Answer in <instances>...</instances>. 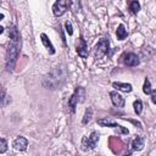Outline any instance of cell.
<instances>
[{
  "label": "cell",
  "mask_w": 156,
  "mask_h": 156,
  "mask_svg": "<svg viewBox=\"0 0 156 156\" xmlns=\"http://www.w3.org/2000/svg\"><path fill=\"white\" fill-rule=\"evenodd\" d=\"M20 48H21V39L13 40L10 39V44L7 46V54H6V69L9 72H12L20 54Z\"/></svg>",
  "instance_id": "6da1fadb"
},
{
  "label": "cell",
  "mask_w": 156,
  "mask_h": 156,
  "mask_svg": "<svg viewBox=\"0 0 156 156\" xmlns=\"http://www.w3.org/2000/svg\"><path fill=\"white\" fill-rule=\"evenodd\" d=\"M65 79H66V71L61 67H56L49 76H46V78L44 79V85L51 89H56L65 82Z\"/></svg>",
  "instance_id": "7a4b0ae2"
},
{
  "label": "cell",
  "mask_w": 156,
  "mask_h": 156,
  "mask_svg": "<svg viewBox=\"0 0 156 156\" xmlns=\"http://www.w3.org/2000/svg\"><path fill=\"white\" fill-rule=\"evenodd\" d=\"M84 98H85V90H84V88H82V87L76 88L74 93L72 94V96L68 100V107L71 108L72 112H74L76 106H77L78 102H83L84 101Z\"/></svg>",
  "instance_id": "3957f363"
},
{
  "label": "cell",
  "mask_w": 156,
  "mask_h": 156,
  "mask_svg": "<svg viewBox=\"0 0 156 156\" xmlns=\"http://www.w3.org/2000/svg\"><path fill=\"white\" fill-rule=\"evenodd\" d=\"M110 50V40L108 38H102L98 41V44L95 45L94 49V56L95 58H101L102 56H105Z\"/></svg>",
  "instance_id": "277c9868"
},
{
  "label": "cell",
  "mask_w": 156,
  "mask_h": 156,
  "mask_svg": "<svg viewBox=\"0 0 156 156\" xmlns=\"http://www.w3.org/2000/svg\"><path fill=\"white\" fill-rule=\"evenodd\" d=\"M98 141H99V133L98 132H93L90 134V136L83 138V140H82V149L84 151L91 150V149H94L96 146Z\"/></svg>",
  "instance_id": "5b68a950"
},
{
  "label": "cell",
  "mask_w": 156,
  "mask_h": 156,
  "mask_svg": "<svg viewBox=\"0 0 156 156\" xmlns=\"http://www.w3.org/2000/svg\"><path fill=\"white\" fill-rule=\"evenodd\" d=\"M121 61H122L123 65L129 66V67H135V66H138L140 63L139 57L135 54H133V52H126V54H123L122 57H121Z\"/></svg>",
  "instance_id": "8992f818"
},
{
  "label": "cell",
  "mask_w": 156,
  "mask_h": 156,
  "mask_svg": "<svg viewBox=\"0 0 156 156\" xmlns=\"http://www.w3.org/2000/svg\"><path fill=\"white\" fill-rule=\"evenodd\" d=\"M67 10V0H56L52 5V12L55 16H62Z\"/></svg>",
  "instance_id": "52a82bcc"
},
{
  "label": "cell",
  "mask_w": 156,
  "mask_h": 156,
  "mask_svg": "<svg viewBox=\"0 0 156 156\" xmlns=\"http://www.w3.org/2000/svg\"><path fill=\"white\" fill-rule=\"evenodd\" d=\"M110 96H111V101H112V104L116 106V107H123L124 106V98L121 95V94H118L117 91H111L110 93Z\"/></svg>",
  "instance_id": "ba28073f"
},
{
  "label": "cell",
  "mask_w": 156,
  "mask_h": 156,
  "mask_svg": "<svg viewBox=\"0 0 156 156\" xmlns=\"http://www.w3.org/2000/svg\"><path fill=\"white\" fill-rule=\"evenodd\" d=\"M27 145H28V140L24 138V136H17L15 140H13V147L16 150H20V151H23L27 149Z\"/></svg>",
  "instance_id": "9c48e42d"
},
{
  "label": "cell",
  "mask_w": 156,
  "mask_h": 156,
  "mask_svg": "<svg viewBox=\"0 0 156 156\" xmlns=\"http://www.w3.org/2000/svg\"><path fill=\"white\" fill-rule=\"evenodd\" d=\"M77 52L82 58H87L88 57V46H87V43H85V40L83 38H80L79 44L77 45Z\"/></svg>",
  "instance_id": "30bf717a"
},
{
  "label": "cell",
  "mask_w": 156,
  "mask_h": 156,
  "mask_svg": "<svg viewBox=\"0 0 156 156\" xmlns=\"http://www.w3.org/2000/svg\"><path fill=\"white\" fill-rule=\"evenodd\" d=\"M113 88H116L117 90L124 91V93H129L132 91V85L128 83H121V82H113Z\"/></svg>",
  "instance_id": "8fae6325"
},
{
  "label": "cell",
  "mask_w": 156,
  "mask_h": 156,
  "mask_svg": "<svg viewBox=\"0 0 156 156\" xmlns=\"http://www.w3.org/2000/svg\"><path fill=\"white\" fill-rule=\"evenodd\" d=\"M40 38H41V43L44 44V46L48 49V51H49V54H55V49H54V46H52V44H51V41L49 40V38L46 37V34H41L40 35Z\"/></svg>",
  "instance_id": "7c38bea8"
},
{
  "label": "cell",
  "mask_w": 156,
  "mask_h": 156,
  "mask_svg": "<svg viewBox=\"0 0 156 156\" xmlns=\"http://www.w3.org/2000/svg\"><path fill=\"white\" fill-rule=\"evenodd\" d=\"M143 147H144V138L143 136H136L134 139V141L132 143V149L136 150V151H140V150H143Z\"/></svg>",
  "instance_id": "4fadbf2b"
},
{
  "label": "cell",
  "mask_w": 156,
  "mask_h": 156,
  "mask_svg": "<svg viewBox=\"0 0 156 156\" xmlns=\"http://www.w3.org/2000/svg\"><path fill=\"white\" fill-rule=\"evenodd\" d=\"M9 37H10V39H13V40L21 39V34H20L18 29H17L13 24L9 26Z\"/></svg>",
  "instance_id": "5bb4252c"
},
{
  "label": "cell",
  "mask_w": 156,
  "mask_h": 156,
  "mask_svg": "<svg viewBox=\"0 0 156 156\" xmlns=\"http://www.w3.org/2000/svg\"><path fill=\"white\" fill-rule=\"evenodd\" d=\"M98 123L100 124V126H104V127H112V128H117L119 124H117V123H115V122H112L111 119H107V118H100V119H98Z\"/></svg>",
  "instance_id": "9a60e30c"
},
{
  "label": "cell",
  "mask_w": 156,
  "mask_h": 156,
  "mask_svg": "<svg viewBox=\"0 0 156 156\" xmlns=\"http://www.w3.org/2000/svg\"><path fill=\"white\" fill-rule=\"evenodd\" d=\"M116 35H117V39H119V40H123V39L127 37V29L124 28L123 24H119V26L117 27Z\"/></svg>",
  "instance_id": "2e32d148"
},
{
  "label": "cell",
  "mask_w": 156,
  "mask_h": 156,
  "mask_svg": "<svg viewBox=\"0 0 156 156\" xmlns=\"http://www.w3.org/2000/svg\"><path fill=\"white\" fill-rule=\"evenodd\" d=\"M129 10H130V12L132 13H138L139 12V10H140V4H139V1L138 0H130V2H129Z\"/></svg>",
  "instance_id": "e0dca14e"
},
{
  "label": "cell",
  "mask_w": 156,
  "mask_h": 156,
  "mask_svg": "<svg viewBox=\"0 0 156 156\" xmlns=\"http://www.w3.org/2000/svg\"><path fill=\"white\" fill-rule=\"evenodd\" d=\"M91 116H93V108L91 107H88L85 110V113H84V117H83V124H87L91 121Z\"/></svg>",
  "instance_id": "ac0fdd59"
},
{
  "label": "cell",
  "mask_w": 156,
  "mask_h": 156,
  "mask_svg": "<svg viewBox=\"0 0 156 156\" xmlns=\"http://www.w3.org/2000/svg\"><path fill=\"white\" fill-rule=\"evenodd\" d=\"M133 106H134V111H135V113L136 115H140L141 113V111H143V102H141V100H135L134 101V104H133Z\"/></svg>",
  "instance_id": "d6986e66"
},
{
  "label": "cell",
  "mask_w": 156,
  "mask_h": 156,
  "mask_svg": "<svg viewBox=\"0 0 156 156\" xmlns=\"http://www.w3.org/2000/svg\"><path fill=\"white\" fill-rule=\"evenodd\" d=\"M143 91L145 94H150L151 93V85H150V80L146 78L145 82H144V85H143Z\"/></svg>",
  "instance_id": "ffe728a7"
},
{
  "label": "cell",
  "mask_w": 156,
  "mask_h": 156,
  "mask_svg": "<svg viewBox=\"0 0 156 156\" xmlns=\"http://www.w3.org/2000/svg\"><path fill=\"white\" fill-rule=\"evenodd\" d=\"M7 149V141L5 138H1L0 139V154H4Z\"/></svg>",
  "instance_id": "44dd1931"
},
{
  "label": "cell",
  "mask_w": 156,
  "mask_h": 156,
  "mask_svg": "<svg viewBox=\"0 0 156 156\" xmlns=\"http://www.w3.org/2000/svg\"><path fill=\"white\" fill-rule=\"evenodd\" d=\"M65 27H66V32L68 33V35H72L73 34V29H72V24H71V22H66L65 23Z\"/></svg>",
  "instance_id": "7402d4cb"
},
{
  "label": "cell",
  "mask_w": 156,
  "mask_h": 156,
  "mask_svg": "<svg viewBox=\"0 0 156 156\" xmlns=\"http://www.w3.org/2000/svg\"><path fill=\"white\" fill-rule=\"evenodd\" d=\"M150 95H151V101H152L154 104H156V89H155V90H151Z\"/></svg>",
  "instance_id": "603a6c76"
}]
</instances>
